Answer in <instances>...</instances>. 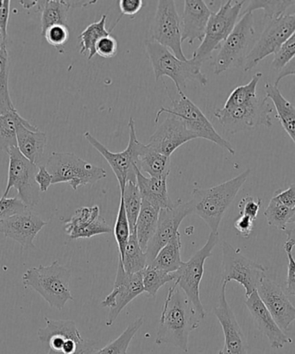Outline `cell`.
<instances>
[{
	"mask_svg": "<svg viewBox=\"0 0 295 354\" xmlns=\"http://www.w3.org/2000/svg\"><path fill=\"white\" fill-rule=\"evenodd\" d=\"M204 320L182 290L175 283L166 297L160 318L155 343L171 345L189 352L191 332Z\"/></svg>",
	"mask_w": 295,
	"mask_h": 354,
	"instance_id": "6da1fadb",
	"label": "cell"
},
{
	"mask_svg": "<svg viewBox=\"0 0 295 354\" xmlns=\"http://www.w3.org/2000/svg\"><path fill=\"white\" fill-rule=\"evenodd\" d=\"M251 171L247 169L234 178L209 189H194L189 201L192 213L202 218L211 232H218L225 212L234 203Z\"/></svg>",
	"mask_w": 295,
	"mask_h": 354,
	"instance_id": "7a4b0ae2",
	"label": "cell"
},
{
	"mask_svg": "<svg viewBox=\"0 0 295 354\" xmlns=\"http://www.w3.org/2000/svg\"><path fill=\"white\" fill-rule=\"evenodd\" d=\"M71 276L70 270L55 261L48 266L30 267L23 274V283L37 291L51 308L61 310L74 300L69 288Z\"/></svg>",
	"mask_w": 295,
	"mask_h": 354,
	"instance_id": "3957f363",
	"label": "cell"
},
{
	"mask_svg": "<svg viewBox=\"0 0 295 354\" xmlns=\"http://www.w3.org/2000/svg\"><path fill=\"white\" fill-rule=\"evenodd\" d=\"M145 46L156 81L163 76H168L175 83L180 96L184 95L183 89L186 88L187 82H196L200 86L208 84L206 75L201 72L202 65L193 59L180 60L168 48L152 40L147 41Z\"/></svg>",
	"mask_w": 295,
	"mask_h": 354,
	"instance_id": "277c9868",
	"label": "cell"
},
{
	"mask_svg": "<svg viewBox=\"0 0 295 354\" xmlns=\"http://www.w3.org/2000/svg\"><path fill=\"white\" fill-rule=\"evenodd\" d=\"M274 106L267 97L251 100L242 105L222 107L214 112V117L223 127L225 133L236 134L242 131L273 126L272 114Z\"/></svg>",
	"mask_w": 295,
	"mask_h": 354,
	"instance_id": "5b68a950",
	"label": "cell"
},
{
	"mask_svg": "<svg viewBox=\"0 0 295 354\" xmlns=\"http://www.w3.org/2000/svg\"><path fill=\"white\" fill-rule=\"evenodd\" d=\"M45 167L53 177L52 184L67 183L74 190L88 184L93 185L106 177L105 169L70 152H53Z\"/></svg>",
	"mask_w": 295,
	"mask_h": 354,
	"instance_id": "8992f818",
	"label": "cell"
},
{
	"mask_svg": "<svg viewBox=\"0 0 295 354\" xmlns=\"http://www.w3.org/2000/svg\"><path fill=\"white\" fill-rule=\"evenodd\" d=\"M245 3V1L229 0L221 6L217 12L211 14L204 39L193 53L194 61L202 65L204 62L209 60L214 50L220 48L237 24Z\"/></svg>",
	"mask_w": 295,
	"mask_h": 354,
	"instance_id": "52a82bcc",
	"label": "cell"
},
{
	"mask_svg": "<svg viewBox=\"0 0 295 354\" xmlns=\"http://www.w3.org/2000/svg\"><path fill=\"white\" fill-rule=\"evenodd\" d=\"M172 109L162 107L156 113L155 123H158L159 118L162 113L179 118L182 121L187 129L197 138H204L213 142L231 155H235L236 151L230 142L225 140L215 130L213 124L207 119L201 110L192 100L184 95L180 96V100H172Z\"/></svg>",
	"mask_w": 295,
	"mask_h": 354,
	"instance_id": "ba28073f",
	"label": "cell"
},
{
	"mask_svg": "<svg viewBox=\"0 0 295 354\" xmlns=\"http://www.w3.org/2000/svg\"><path fill=\"white\" fill-rule=\"evenodd\" d=\"M223 266L222 283L235 282L241 284L245 290V298L258 290L260 283L266 277L267 269L242 254L241 250L235 248L228 242L222 243Z\"/></svg>",
	"mask_w": 295,
	"mask_h": 354,
	"instance_id": "9c48e42d",
	"label": "cell"
},
{
	"mask_svg": "<svg viewBox=\"0 0 295 354\" xmlns=\"http://www.w3.org/2000/svg\"><path fill=\"white\" fill-rule=\"evenodd\" d=\"M129 143L126 150L114 153L107 149L105 145L96 140L89 131H86L84 137L90 145L106 159L110 167L112 168L114 174L119 182L120 193L123 192L128 182L137 183L136 168L138 157L144 144L138 141L136 129H135V121L131 118L129 123Z\"/></svg>",
	"mask_w": 295,
	"mask_h": 354,
	"instance_id": "30bf717a",
	"label": "cell"
},
{
	"mask_svg": "<svg viewBox=\"0 0 295 354\" xmlns=\"http://www.w3.org/2000/svg\"><path fill=\"white\" fill-rule=\"evenodd\" d=\"M255 35L253 12L242 14L234 30L222 44L214 61V74L244 65L248 48Z\"/></svg>",
	"mask_w": 295,
	"mask_h": 354,
	"instance_id": "8fae6325",
	"label": "cell"
},
{
	"mask_svg": "<svg viewBox=\"0 0 295 354\" xmlns=\"http://www.w3.org/2000/svg\"><path fill=\"white\" fill-rule=\"evenodd\" d=\"M218 241V232H211L203 248L194 253L189 261L184 262L183 266L175 272V283L185 293L203 319L206 317V311L200 300V286L204 275V263L211 257V252Z\"/></svg>",
	"mask_w": 295,
	"mask_h": 354,
	"instance_id": "7c38bea8",
	"label": "cell"
},
{
	"mask_svg": "<svg viewBox=\"0 0 295 354\" xmlns=\"http://www.w3.org/2000/svg\"><path fill=\"white\" fill-rule=\"evenodd\" d=\"M151 40L171 50L180 60H189L183 53L182 19L177 12L175 1H158L151 26Z\"/></svg>",
	"mask_w": 295,
	"mask_h": 354,
	"instance_id": "4fadbf2b",
	"label": "cell"
},
{
	"mask_svg": "<svg viewBox=\"0 0 295 354\" xmlns=\"http://www.w3.org/2000/svg\"><path fill=\"white\" fill-rule=\"evenodd\" d=\"M7 154L9 155L8 180L2 197L7 198L10 189H15L19 194L17 197L27 207L37 206L41 200L39 186L35 180L37 165L24 158L17 147Z\"/></svg>",
	"mask_w": 295,
	"mask_h": 354,
	"instance_id": "5bb4252c",
	"label": "cell"
},
{
	"mask_svg": "<svg viewBox=\"0 0 295 354\" xmlns=\"http://www.w3.org/2000/svg\"><path fill=\"white\" fill-rule=\"evenodd\" d=\"M294 31L295 13L284 14L269 21L261 37L245 58V72L251 71L269 55L276 54Z\"/></svg>",
	"mask_w": 295,
	"mask_h": 354,
	"instance_id": "9a60e30c",
	"label": "cell"
},
{
	"mask_svg": "<svg viewBox=\"0 0 295 354\" xmlns=\"http://www.w3.org/2000/svg\"><path fill=\"white\" fill-rule=\"evenodd\" d=\"M144 292L143 274L127 273L124 269L122 261L119 259L113 289L102 303L103 308H109L108 317L106 322L107 327L113 326L124 308Z\"/></svg>",
	"mask_w": 295,
	"mask_h": 354,
	"instance_id": "2e32d148",
	"label": "cell"
},
{
	"mask_svg": "<svg viewBox=\"0 0 295 354\" xmlns=\"http://www.w3.org/2000/svg\"><path fill=\"white\" fill-rule=\"evenodd\" d=\"M193 214L189 201L179 199L176 201L175 207L170 209L160 210L158 225L154 235L149 241L146 256L148 266L163 246H165L179 232V227L184 218L187 215Z\"/></svg>",
	"mask_w": 295,
	"mask_h": 354,
	"instance_id": "e0dca14e",
	"label": "cell"
},
{
	"mask_svg": "<svg viewBox=\"0 0 295 354\" xmlns=\"http://www.w3.org/2000/svg\"><path fill=\"white\" fill-rule=\"evenodd\" d=\"M47 225L46 221L29 207L0 222V232L19 243L24 249L35 248V239Z\"/></svg>",
	"mask_w": 295,
	"mask_h": 354,
	"instance_id": "ac0fdd59",
	"label": "cell"
},
{
	"mask_svg": "<svg viewBox=\"0 0 295 354\" xmlns=\"http://www.w3.org/2000/svg\"><path fill=\"white\" fill-rule=\"evenodd\" d=\"M196 138L179 118L169 115L149 138L148 145L170 158L177 149Z\"/></svg>",
	"mask_w": 295,
	"mask_h": 354,
	"instance_id": "d6986e66",
	"label": "cell"
},
{
	"mask_svg": "<svg viewBox=\"0 0 295 354\" xmlns=\"http://www.w3.org/2000/svg\"><path fill=\"white\" fill-rule=\"evenodd\" d=\"M256 291L279 328L283 331L289 330L295 321V307L282 287L266 277Z\"/></svg>",
	"mask_w": 295,
	"mask_h": 354,
	"instance_id": "ffe728a7",
	"label": "cell"
},
{
	"mask_svg": "<svg viewBox=\"0 0 295 354\" xmlns=\"http://www.w3.org/2000/svg\"><path fill=\"white\" fill-rule=\"evenodd\" d=\"M227 286V283H222L218 305L213 308V314L223 329L225 346L228 351L231 354H248L245 336L225 296Z\"/></svg>",
	"mask_w": 295,
	"mask_h": 354,
	"instance_id": "44dd1931",
	"label": "cell"
},
{
	"mask_svg": "<svg viewBox=\"0 0 295 354\" xmlns=\"http://www.w3.org/2000/svg\"><path fill=\"white\" fill-rule=\"evenodd\" d=\"M65 232L72 239H89L93 236L113 234V228L100 215L99 207H82L70 220L65 221Z\"/></svg>",
	"mask_w": 295,
	"mask_h": 354,
	"instance_id": "7402d4cb",
	"label": "cell"
},
{
	"mask_svg": "<svg viewBox=\"0 0 295 354\" xmlns=\"http://www.w3.org/2000/svg\"><path fill=\"white\" fill-rule=\"evenodd\" d=\"M246 307L248 308L254 320L256 328L269 339L270 346L274 349L283 348L286 344L293 343V339L285 335L260 298L258 291H255L245 300Z\"/></svg>",
	"mask_w": 295,
	"mask_h": 354,
	"instance_id": "603a6c76",
	"label": "cell"
},
{
	"mask_svg": "<svg viewBox=\"0 0 295 354\" xmlns=\"http://www.w3.org/2000/svg\"><path fill=\"white\" fill-rule=\"evenodd\" d=\"M213 12L202 0H186L182 17V43L202 41L206 34L208 21Z\"/></svg>",
	"mask_w": 295,
	"mask_h": 354,
	"instance_id": "cb8c5ba5",
	"label": "cell"
},
{
	"mask_svg": "<svg viewBox=\"0 0 295 354\" xmlns=\"http://www.w3.org/2000/svg\"><path fill=\"white\" fill-rule=\"evenodd\" d=\"M16 131L19 151L28 160L37 165L39 164L46 147L47 134L24 118L17 123Z\"/></svg>",
	"mask_w": 295,
	"mask_h": 354,
	"instance_id": "d4e9b609",
	"label": "cell"
},
{
	"mask_svg": "<svg viewBox=\"0 0 295 354\" xmlns=\"http://www.w3.org/2000/svg\"><path fill=\"white\" fill-rule=\"evenodd\" d=\"M46 327L38 329L37 335L43 344H48L50 350L61 352L69 339L82 337L77 326L73 321L52 320L44 318Z\"/></svg>",
	"mask_w": 295,
	"mask_h": 354,
	"instance_id": "484cf974",
	"label": "cell"
},
{
	"mask_svg": "<svg viewBox=\"0 0 295 354\" xmlns=\"http://www.w3.org/2000/svg\"><path fill=\"white\" fill-rule=\"evenodd\" d=\"M137 184L143 201L159 210L170 209L175 203L170 199L168 190V178H154L145 176L140 169L136 168Z\"/></svg>",
	"mask_w": 295,
	"mask_h": 354,
	"instance_id": "4316f807",
	"label": "cell"
},
{
	"mask_svg": "<svg viewBox=\"0 0 295 354\" xmlns=\"http://www.w3.org/2000/svg\"><path fill=\"white\" fill-rule=\"evenodd\" d=\"M265 93L276 110V119L295 144V106L282 95L278 86L272 83H266Z\"/></svg>",
	"mask_w": 295,
	"mask_h": 354,
	"instance_id": "83f0119b",
	"label": "cell"
},
{
	"mask_svg": "<svg viewBox=\"0 0 295 354\" xmlns=\"http://www.w3.org/2000/svg\"><path fill=\"white\" fill-rule=\"evenodd\" d=\"M137 168L142 173L154 178H168L171 167L169 157L153 150L148 145L141 149L137 162Z\"/></svg>",
	"mask_w": 295,
	"mask_h": 354,
	"instance_id": "f1b7e54d",
	"label": "cell"
},
{
	"mask_svg": "<svg viewBox=\"0 0 295 354\" xmlns=\"http://www.w3.org/2000/svg\"><path fill=\"white\" fill-rule=\"evenodd\" d=\"M37 8L41 12V36H44L48 29L54 26H68L70 2L65 0H46L37 1Z\"/></svg>",
	"mask_w": 295,
	"mask_h": 354,
	"instance_id": "f546056e",
	"label": "cell"
},
{
	"mask_svg": "<svg viewBox=\"0 0 295 354\" xmlns=\"http://www.w3.org/2000/svg\"><path fill=\"white\" fill-rule=\"evenodd\" d=\"M180 250H182V241L178 232L168 244L160 250L151 266L168 273L176 272L184 263L180 256Z\"/></svg>",
	"mask_w": 295,
	"mask_h": 354,
	"instance_id": "4dcf8cb0",
	"label": "cell"
},
{
	"mask_svg": "<svg viewBox=\"0 0 295 354\" xmlns=\"http://www.w3.org/2000/svg\"><path fill=\"white\" fill-rule=\"evenodd\" d=\"M160 210L143 201L140 215L137 220L136 230L141 248L146 252L149 241L154 235L158 225Z\"/></svg>",
	"mask_w": 295,
	"mask_h": 354,
	"instance_id": "1f68e13d",
	"label": "cell"
},
{
	"mask_svg": "<svg viewBox=\"0 0 295 354\" xmlns=\"http://www.w3.org/2000/svg\"><path fill=\"white\" fill-rule=\"evenodd\" d=\"M107 15L104 14L102 19L97 22L89 24L79 36V44H81L82 55H88V60L96 55V45L103 37L110 36L113 30H108L106 28Z\"/></svg>",
	"mask_w": 295,
	"mask_h": 354,
	"instance_id": "d6a6232c",
	"label": "cell"
},
{
	"mask_svg": "<svg viewBox=\"0 0 295 354\" xmlns=\"http://www.w3.org/2000/svg\"><path fill=\"white\" fill-rule=\"evenodd\" d=\"M120 259V258H119ZM124 270L129 274L142 272L148 266L146 252L141 248L136 230L131 232L129 241L122 259Z\"/></svg>",
	"mask_w": 295,
	"mask_h": 354,
	"instance_id": "836d02e7",
	"label": "cell"
},
{
	"mask_svg": "<svg viewBox=\"0 0 295 354\" xmlns=\"http://www.w3.org/2000/svg\"><path fill=\"white\" fill-rule=\"evenodd\" d=\"M22 118L17 110L0 115V151L8 153L17 148L16 128Z\"/></svg>",
	"mask_w": 295,
	"mask_h": 354,
	"instance_id": "e575fe53",
	"label": "cell"
},
{
	"mask_svg": "<svg viewBox=\"0 0 295 354\" xmlns=\"http://www.w3.org/2000/svg\"><path fill=\"white\" fill-rule=\"evenodd\" d=\"M10 61L6 45L0 48V115L16 111L9 92Z\"/></svg>",
	"mask_w": 295,
	"mask_h": 354,
	"instance_id": "d590c367",
	"label": "cell"
},
{
	"mask_svg": "<svg viewBox=\"0 0 295 354\" xmlns=\"http://www.w3.org/2000/svg\"><path fill=\"white\" fill-rule=\"evenodd\" d=\"M126 208L128 221H129L131 232L135 230L138 215L140 214L143 198H142L137 183L128 182L123 192L120 193Z\"/></svg>",
	"mask_w": 295,
	"mask_h": 354,
	"instance_id": "8d00e7d4",
	"label": "cell"
},
{
	"mask_svg": "<svg viewBox=\"0 0 295 354\" xmlns=\"http://www.w3.org/2000/svg\"><path fill=\"white\" fill-rule=\"evenodd\" d=\"M144 322V317L137 318L119 337L110 342L105 348L97 349L93 354H127L131 341L143 326Z\"/></svg>",
	"mask_w": 295,
	"mask_h": 354,
	"instance_id": "74e56055",
	"label": "cell"
},
{
	"mask_svg": "<svg viewBox=\"0 0 295 354\" xmlns=\"http://www.w3.org/2000/svg\"><path fill=\"white\" fill-rule=\"evenodd\" d=\"M142 274L144 292H147L149 297H155L162 287L176 279L175 272L168 273L151 265L147 266Z\"/></svg>",
	"mask_w": 295,
	"mask_h": 354,
	"instance_id": "f35d334b",
	"label": "cell"
},
{
	"mask_svg": "<svg viewBox=\"0 0 295 354\" xmlns=\"http://www.w3.org/2000/svg\"><path fill=\"white\" fill-rule=\"evenodd\" d=\"M294 210L284 206L272 197L265 211L267 223L270 227L285 231L287 225L289 224L290 220L293 217Z\"/></svg>",
	"mask_w": 295,
	"mask_h": 354,
	"instance_id": "ab89813d",
	"label": "cell"
},
{
	"mask_svg": "<svg viewBox=\"0 0 295 354\" xmlns=\"http://www.w3.org/2000/svg\"><path fill=\"white\" fill-rule=\"evenodd\" d=\"M263 77L261 72L256 73L252 76L251 82L248 84L239 86L236 88L234 91L229 95L227 102L225 103V107L237 106L242 105V104L251 102L258 97L256 95V88H258V82Z\"/></svg>",
	"mask_w": 295,
	"mask_h": 354,
	"instance_id": "60d3db41",
	"label": "cell"
},
{
	"mask_svg": "<svg viewBox=\"0 0 295 354\" xmlns=\"http://www.w3.org/2000/svg\"><path fill=\"white\" fill-rule=\"evenodd\" d=\"M248 6L241 12V15L247 12H253L256 10H265V19L272 21L285 14L289 7L295 6V0L285 1H247Z\"/></svg>",
	"mask_w": 295,
	"mask_h": 354,
	"instance_id": "b9f144b4",
	"label": "cell"
},
{
	"mask_svg": "<svg viewBox=\"0 0 295 354\" xmlns=\"http://www.w3.org/2000/svg\"><path fill=\"white\" fill-rule=\"evenodd\" d=\"M113 234L117 241V248H119L120 258L122 259L128 241H129L131 227L124 201L121 198L119 213H117L115 225H114Z\"/></svg>",
	"mask_w": 295,
	"mask_h": 354,
	"instance_id": "7bdbcfd3",
	"label": "cell"
},
{
	"mask_svg": "<svg viewBox=\"0 0 295 354\" xmlns=\"http://www.w3.org/2000/svg\"><path fill=\"white\" fill-rule=\"evenodd\" d=\"M70 36V30H69L68 26H54L46 30L44 36L48 44L57 48L60 54H64L65 52V45L68 43Z\"/></svg>",
	"mask_w": 295,
	"mask_h": 354,
	"instance_id": "ee69618b",
	"label": "cell"
},
{
	"mask_svg": "<svg viewBox=\"0 0 295 354\" xmlns=\"http://www.w3.org/2000/svg\"><path fill=\"white\" fill-rule=\"evenodd\" d=\"M295 57V31L284 44L279 51L275 54L272 67L276 71H280L290 60Z\"/></svg>",
	"mask_w": 295,
	"mask_h": 354,
	"instance_id": "f6af8a7d",
	"label": "cell"
},
{
	"mask_svg": "<svg viewBox=\"0 0 295 354\" xmlns=\"http://www.w3.org/2000/svg\"><path fill=\"white\" fill-rule=\"evenodd\" d=\"M27 207L19 197L0 198V222L10 216L28 209Z\"/></svg>",
	"mask_w": 295,
	"mask_h": 354,
	"instance_id": "bcb514c9",
	"label": "cell"
},
{
	"mask_svg": "<svg viewBox=\"0 0 295 354\" xmlns=\"http://www.w3.org/2000/svg\"><path fill=\"white\" fill-rule=\"evenodd\" d=\"M263 205V201L261 198L255 199L252 196H246L239 201L238 210L240 215H245L249 218H253L256 221L258 217L260 209Z\"/></svg>",
	"mask_w": 295,
	"mask_h": 354,
	"instance_id": "7dc6e473",
	"label": "cell"
},
{
	"mask_svg": "<svg viewBox=\"0 0 295 354\" xmlns=\"http://www.w3.org/2000/svg\"><path fill=\"white\" fill-rule=\"evenodd\" d=\"M117 41L113 36H107L102 38L96 45V54L102 58H113L117 53Z\"/></svg>",
	"mask_w": 295,
	"mask_h": 354,
	"instance_id": "c3c4849f",
	"label": "cell"
},
{
	"mask_svg": "<svg viewBox=\"0 0 295 354\" xmlns=\"http://www.w3.org/2000/svg\"><path fill=\"white\" fill-rule=\"evenodd\" d=\"M284 250L287 253V259H289V266H287V277L286 281V291L287 294L295 297V259L293 255L294 246L289 243L285 242Z\"/></svg>",
	"mask_w": 295,
	"mask_h": 354,
	"instance_id": "681fc988",
	"label": "cell"
},
{
	"mask_svg": "<svg viewBox=\"0 0 295 354\" xmlns=\"http://www.w3.org/2000/svg\"><path fill=\"white\" fill-rule=\"evenodd\" d=\"M273 198L284 206L295 209V183L291 184L287 189L277 190Z\"/></svg>",
	"mask_w": 295,
	"mask_h": 354,
	"instance_id": "f907efd6",
	"label": "cell"
},
{
	"mask_svg": "<svg viewBox=\"0 0 295 354\" xmlns=\"http://www.w3.org/2000/svg\"><path fill=\"white\" fill-rule=\"evenodd\" d=\"M119 6L121 16H128L131 19H133L143 8L144 1L142 0H120Z\"/></svg>",
	"mask_w": 295,
	"mask_h": 354,
	"instance_id": "816d5d0a",
	"label": "cell"
},
{
	"mask_svg": "<svg viewBox=\"0 0 295 354\" xmlns=\"http://www.w3.org/2000/svg\"><path fill=\"white\" fill-rule=\"evenodd\" d=\"M254 225L255 220L245 215H240L234 222L236 230L244 238H249L251 236L254 230Z\"/></svg>",
	"mask_w": 295,
	"mask_h": 354,
	"instance_id": "f5cc1de1",
	"label": "cell"
},
{
	"mask_svg": "<svg viewBox=\"0 0 295 354\" xmlns=\"http://www.w3.org/2000/svg\"><path fill=\"white\" fill-rule=\"evenodd\" d=\"M35 180H36L37 185L39 186L41 192L44 193L46 192L48 187L52 185V180H53V177H52L50 173L47 171L45 166H41V167H38V171L36 176H35Z\"/></svg>",
	"mask_w": 295,
	"mask_h": 354,
	"instance_id": "db71d44e",
	"label": "cell"
},
{
	"mask_svg": "<svg viewBox=\"0 0 295 354\" xmlns=\"http://www.w3.org/2000/svg\"><path fill=\"white\" fill-rule=\"evenodd\" d=\"M10 0H0V30L7 39V26L10 17Z\"/></svg>",
	"mask_w": 295,
	"mask_h": 354,
	"instance_id": "11a10c76",
	"label": "cell"
},
{
	"mask_svg": "<svg viewBox=\"0 0 295 354\" xmlns=\"http://www.w3.org/2000/svg\"><path fill=\"white\" fill-rule=\"evenodd\" d=\"M295 75V57L290 60L285 65V67L280 69L279 71L278 76L276 80L275 85L278 86V84L283 79L287 77V76Z\"/></svg>",
	"mask_w": 295,
	"mask_h": 354,
	"instance_id": "9f6ffc18",
	"label": "cell"
},
{
	"mask_svg": "<svg viewBox=\"0 0 295 354\" xmlns=\"http://www.w3.org/2000/svg\"><path fill=\"white\" fill-rule=\"evenodd\" d=\"M287 234L286 242L289 243L294 248L295 246V223H290L287 225L286 230L284 231Z\"/></svg>",
	"mask_w": 295,
	"mask_h": 354,
	"instance_id": "6f0895ef",
	"label": "cell"
},
{
	"mask_svg": "<svg viewBox=\"0 0 295 354\" xmlns=\"http://www.w3.org/2000/svg\"><path fill=\"white\" fill-rule=\"evenodd\" d=\"M97 349H98V346H91V348H88L85 350H83V351H82L81 353H76V354H93V353H95ZM48 354H64V353L54 352V351H52V350H50V351H48Z\"/></svg>",
	"mask_w": 295,
	"mask_h": 354,
	"instance_id": "680465c9",
	"label": "cell"
},
{
	"mask_svg": "<svg viewBox=\"0 0 295 354\" xmlns=\"http://www.w3.org/2000/svg\"><path fill=\"white\" fill-rule=\"evenodd\" d=\"M21 5H23L24 8L30 9L37 5V1H19Z\"/></svg>",
	"mask_w": 295,
	"mask_h": 354,
	"instance_id": "91938a15",
	"label": "cell"
},
{
	"mask_svg": "<svg viewBox=\"0 0 295 354\" xmlns=\"http://www.w3.org/2000/svg\"><path fill=\"white\" fill-rule=\"evenodd\" d=\"M218 354H231V353L228 351L227 348H225V346H224V348H222L220 352H218Z\"/></svg>",
	"mask_w": 295,
	"mask_h": 354,
	"instance_id": "94428289",
	"label": "cell"
},
{
	"mask_svg": "<svg viewBox=\"0 0 295 354\" xmlns=\"http://www.w3.org/2000/svg\"><path fill=\"white\" fill-rule=\"evenodd\" d=\"M290 223H295V210H294V215H293V217H292V218H291V220H290L289 224H290Z\"/></svg>",
	"mask_w": 295,
	"mask_h": 354,
	"instance_id": "6125c7cd",
	"label": "cell"
}]
</instances>
